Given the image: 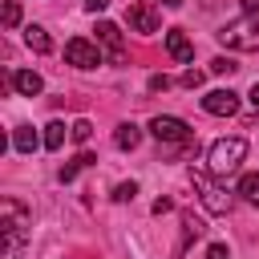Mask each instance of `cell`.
<instances>
[{"instance_id": "obj_1", "label": "cell", "mask_w": 259, "mask_h": 259, "mask_svg": "<svg viewBox=\"0 0 259 259\" xmlns=\"http://www.w3.org/2000/svg\"><path fill=\"white\" fill-rule=\"evenodd\" d=\"M28 227H32L28 206L16 202V198H4L0 202V251L4 255H16L20 243H24V235H28Z\"/></svg>"}, {"instance_id": "obj_2", "label": "cell", "mask_w": 259, "mask_h": 259, "mask_svg": "<svg viewBox=\"0 0 259 259\" xmlns=\"http://www.w3.org/2000/svg\"><path fill=\"white\" fill-rule=\"evenodd\" d=\"M150 134L158 138V154L162 158H174V154H182V150L194 146V130L182 117H170V113H158L150 121Z\"/></svg>"}, {"instance_id": "obj_3", "label": "cell", "mask_w": 259, "mask_h": 259, "mask_svg": "<svg viewBox=\"0 0 259 259\" xmlns=\"http://www.w3.org/2000/svg\"><path fill=\"white\" fill-rule=\"evenodd\" d=\"M243 158H247V138H219V142H210V150H206V170H210L214 178H227V174L239 170Z\"/></svg>"}, {"instance_id": "obj_4", "label": "cell", "mask_w": 259, "mask_h": 259, "mask_svg": "<svg viewBox=\"0 0 259 259\" xmlns=\"http://www.w3.org/2000/svg\"><path fill=\"white\" fill-rule=\"evenodd\" d=\"M190 182H194V190H198V198H202V206H206L210 214H227V210H231V194L214 182V174H210V170L190 166Z\"/></svg>"}, {"instance_id": "obj_5", "label": "cell", "mask_w": 259, "mask_h": 259, "mask_svg": "<svg viewBox=\"0 0 259 259\" xmlns=\"http://www.w3.org/2000/svg\"><path fill=\"white\" fill-rule=\"evenodd\" d=\"M219 40L227 49H239V53H255L259 49V24L255 20H231L219 28Z\"/></svg>"}, {"instance_id": "obj_6", "label": "cell", "mask_w": 259, "mask_h": 259, "mask_svg": "<svg viewBox=\"0 0 259 259\" xmlns=\"http://www.w3.org/2000/svg\"><path fill=\"white\" fill-rule=\"evenodd\" d=\"M65 61L73 65V69H97L105 57H101V49H97V40H85V36H73V40H65Z\"/></svg>"}, {"instance_id": "obj_7", "label": "cell", "mask_w": 259, "mask_h": 259, "mask_svg": "<svg viewBox=\"0 0 259 259\" xmlns=\"http://www.w3.org/2000/svg\"><path fill=\"white\" fill-rule=\"evenodd\" d=\"M202 109H206L210 117H235V113H239V93H231V89H210V93L202 97Z\"/></svg>"}, {"instance_id": "obj_8", "label": "cell", "mask_w": 259, "mask_h": 259, "mask_svg": "<svg viewBox=\"0 0 259 259\" xmlns=\"http://www.w3.org/2000/svg\"><path fill=\"white\" fill-rule=\"evenodd\" d=\"M125 24L134 28V32H158V24H162V16H158V8L154 4H130V12H125Z\"/></svg>"}, {"instance_id": "obj_9", "label": "cell", "mask_w": 259, "mask_h": 259, "mask_svg": "<svg viewBox=\"0 0 259 259\" xmlns=\"http://www.w3.org/2000/svg\"><path fill=\"white\" fill-rule=\"evenodd\" d=\"M97 40L105 45V53H109V61H113V65H121V61H125V45H121V28H117L113 20H97Z\"/></svg>"}, {"instance_id": "obj_10", "label": "cell", "mask_w": 259, "mask_h": 259, "mask_svg": "<svg viewBox=\"0 0 259 259\" xmlns=\"http://www.w3.org/2000/svg\"><path fill=\"white\" fill-rule=\"evenodd\" d=\"M8 85H12L20 97H36V93L45 89L40 73H32V69H12V73H8Z\"/></svg>"}, {"instance_id": "obj_11", "label": "cell", "mask_w": 259, "mask_h": 259, "mask_svg": "<svg viewBox=\"0 0 259 259\" xmlns=\"http://www.w3.org/2000/svg\"><path fill=\"white\" fill-rule=\"evenodd\" d=\"M166 53H170L174 61H190V57H194V45H190V36H186L182 28H166Z\"/></svg>"}, {"instance_id": "obj_12", "label": "cell", "mask_w": 259, "mask_h": 259, "mask_svg": "<svg viewBox=\"0 0 259 259\" xmlns=\"http://www.w3.org/2000/svg\"><path fill=\"white\" fill-rule=\"evenodd\" d=\"M36 146H45V138H36L32 125H16V130H12V150H16V154H32Z\"/></svg>"}, {"instance_id": "obj_13", "label": "cell", "mask_w": 259, "mask_h": 259, "mask_svg": "<svg viewBox=\"0 0 259 259\" xmlns=\"http://www.w3.org/2000/svg\"><path fill=\"white\" fill-rule=\"evenodd\" d=\"M138 142H142V130H138L134 121H121V125L113 130V146H117V150H138Z\"/></svg>"}, {"instance_id": "obj_14", "label": "cell", "mask_w": 259, "mask_h": 259, "mask_svg": "<svg viewBox=\"0 0 259 259\" xmlns=\"http://www.w3.org/2000/svg\"><path fill=\"white\" fill-rule=\"evenodd\" d=\"M24 45H28L32 53H40V57L53 53V40H49V32H45L40 24H28V28H24Z\"/></svg>"}, {"instance_id": "obj_15", "label": "cell", "mask_w": 259, "mask_h": 259, "mask_svg": "<svg viewBox=\"0 0 259 259\" xmlns=\"http://www.w3.org/2000/svg\"><path fill=\"white\" fill-rule=\"evenodd\" d=\"M65 138H73V125H65V121H49L45 125V150H61Z\"/></svg>"}, {"instance_id": "obj_16", "label": "cell", "mask_w": 259, "mask_h": 259, "mask_svg": "<svg viewBox=\"0 0 259 259\" xmlns=\"http://www.w3.org/2000/svg\"><path fill=\"white\" fill-rule=\"evenodd\" d=\"M93 162H97V158H93V154H89V150H81V154H77V158H69V162H65V166H61V182H73V178H77V174H81V170H85V166H93Z\"/></svg>"}, {"instance_id": "obj_17", "label": "cell", "mask_w": 259, "mask_h": 259, "mask_svg": "<svg viewBox=\"0 0 259 259\" xmlns=\"http://www.w3.org/2000/svg\"><path fill=\"white\" fill-rule=\"evenodd\" d=\"M202 231H206V223H202L194 210H186V214H182V247H186L190 239H198ZM182 247H178V255H182Z\"/></svg>"}, {"instance_id": "obj_18", "label": "cell", "mask_w": 259, "mask_h": 259, "mask_svg": "<svg viewBox=\"0 0 259 259\" xmlns=\"http://www.w3.org/2000/svg\"><path fill=\"white\" fill-rule=\"evenodd\" d=\"M239 194H243L251 206H259V174H243V178H239Z\"/></svg>"}, {"instance_id": "obj_19", "label": "cell", "mask_w": 259, "mask_h": 259, "mask_svg": "<svg viewBox=\"0 0 259 259\" xmlns=\"http://www.w3.org/2000/svg\"><path fill=\"white\" fill-rule=\"evenodd\" d=\"M134 194H138V182H117L113 186V202H134Z\"/></svg>"}, {"instance_id": "obj_20", "label": "cell", "mask_w": 259, "mask_h": 259, "mask_svg": "<svg viewBox=\"0 0 259 259\" xmlns=\"http://www.w3.org/2000/svg\"><path fill=\"white\" fill-rule=\"evenodd\" d=\"M235 69H239V65H235L231 57H214V61H210V73H219V77H231Z\"/></svg>"}, {"instance_id": "obj_21", "label": "cell", "mask_w": 259, "mask_h": 259, "mask_svg": "<svg viewBox=\"0 0 259 259\" xmlns=\"http://www.w3.org/2000/svg\"><path fill=\"white\" fill-rule=\"evenodd\" d=\"M16 24H20V4L8 0V4H4V28H16Z\"/></svg>"}, {"instance_id": "obj_22", "label": "cell", "mask_w": 259, "mask_h": 259, "mask_svg": "<svg viewBox=\"0 0 259 259\" xmlns=\"http://www.w3.org/2000/svg\"><path fill=\"white\" fill-rule=\"evenodd\" d=\"M89 134H93V125H89L85 117H77V121H73V142H81V146H85V142H89Z\"/></svg>"}, {"instance_id": "obj_23", "label": "cell", "mask_w": 259, "mask_h": 259, "mask_svg": "<svg viewBox=\"0 0 259 259\" xmlns=\"http://www.w3.org/2000/svg\"><path fill=\"white\" fill-rule=\"evenodd\" d=\"M202 77H206V73H202V69H186V73H182V77H178V81H182V85H186V89H198V85H202Z\"/></svg>"}, {"instance_id": "obj_24", "label": "cell", "mask_w": 259, "mask_h": 259, "mask_svg": "<svg viewBox=\"0 0 259 259\" xmlns=\"http://www.w3.org/2000/svg\"><path fill=\"white\" fill-rule=\"evenodd\" d=\"M206 259H231V251H227L223 243H210V247H206Z\"/></svg>"}, {"instance_id": "obj_25", "label": "cell", "mask_w": 259, "mask_h": 259, "mask_svg": "<svg viewBox=\"0 0 259 259\" xmlns=\"http://www.w3.org/2000/svg\"><path fill=\"white\" fill-rule=\"evenodd\" d=\"M150 89H154V93H158V89H170V77H166V73H154V77H150Z\"/></svg>"}, {"instance_id": "obj_26", "label": "cell", "mask_w": 259, "mask_h": 259, "mask_svg": "<svg viewBox=\"0 0 259 259\" xmlns=\"http://www.w3.org/2000/svg\"><path fill=\"white\" fill-rule=\"evenodd\" d=\"M81 8H85V12H105L109 0H81Z\"/></svg>"}, {"instance_id": "obj_27", "label": "cell", "mask_w": 259, "mask_h": 259, "mask_svg": "<svg viewBox=\"0 0 259 259\" xmlns=\"http://www.w3.org/2000/svg\"><path fill=\"white\" fill-rule=\"evenodd\" d=\"M239 4H243V12H247L251 20H259V0H239Z\"/></svg>"}, {"instance_id": "obj_28", "label": "cell", "mask_w": 259, "mask_h": 259, "mask_svg": "<svg viewBox=\"0 0 259 259\" xmlns=\"http://www.w3.org/2000/svg\"><path fill=\"white\" fill-rule=\"evenodd\" d=\"M166 210H174V202H170V198H158V202H154V214H166Z\"/></svg>"}, {"instance_id": "obj_29", "label": "cell", "mask_w": 259, "mask_h": 259, "mask_svg": "<svg viewBox=\"0 0 259 259\" xmlns=\"http://www.w3.org/2000/svg\"><path fill=\"white\" fill-rule=\"evenodd\" d=\"M247 97H251V105H255V109H259V81H255V85H251V93H247Z\"/></svg>"}, {"instance_id": "obj_30", "label": "cell", "mask_w": 259, "mask_h": 259, "mask_svg": "<svg viewBox=\"0 0 259 259\" xmlns=\"http://www.w3.org/2000/svg\"><path fill=\"white\" fill-rule=\"evenodd\" d=\"M162 8H182V0H162Z\"/></svg>"}]
</instances>
